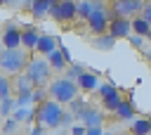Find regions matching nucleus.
I'll list each match as a JSON object with an SVG mask.
<instances>
[{
    "label": "nucleus",
    "mask_w": 151,
    "mask_h": 135,
    "mask_svg": "<svg viewBox=\"0 0 151 135\" xmlns=\"http://www.w3.org/2000/svg\"><path fill=\"white\" fill-rule=\"evenodd\" d=\"M142 7H144V0H111L109 2V12L111 17H137L142 14Z\"/></svg>",
    "instance_id": "6"
},
{
    "label": "nucleus",
    "mask_w": 151,
    "mask_h": 135,
    "mask_svg": "<svg viewBox=\"0 0 151 135\" xmlns=\"http://www.w3.org/2000/svg\"><path fill=\"white\" fill-rule=\"evenodd\" d=\"M2 50H5V47H2V43H0V54H2Z\"/></svg>",
    "instance_id": "41"
},
{
    "label": "nucleus",
    "mask_w": 151,
    "mask_h": 135,
    "mask_svg": "<svg viewBox=\"0 0 151 135\" xmlns=\"http://www.w3.org/2000/svg\"><path fill=\"white\" fill-rule=\"evenodd\" d=\"M50 2H57V0H50Z\"/></svg>",
    "instance_id": "42"
},
{
    "label": "nucleus",
    "mask_w": 151,
    "mask_h": 135,
    "mask_svg": "<svg viewBox=\"0 0 151 135\" xmlns=\"http://www.w3.org/2000/svg\"><path fill=\"white\" fill-rule=\"evenodd\" d=\"M80 123L87 126V128H94V126H104V111L94 104H87V109L83 111L80 116Z\"/></svg>",
    "instance_id": "10"
},
{
    "label": "nucleus",
    "mask_w": 151,
    "mask_h": 135,
    "mask_svg": "<svg viewBox=\"0 0 151 135\" xmlns=\"http://www.w3.org/2000/svg\"><path fill=\"white\" fill-rule=\"evenodd\" d=\"M109 33H111L116 40L130 38V33H132V19H127V17H111V21H109Z\"/></svg>",
    "instance_id": "8"
},
{
    "label": "nucleus",
    "mask_w": 151,
    "mask_h": 135,
    "mask_svg": "<svg viewBox=\"0 0 151 135\" xmlns=\"http://www.w3.org/2000/svg\"><path fill=\"white\" fill-rule=\"evenodd\" d=\"M87 104H90V102H85V99H80V97H76L73 102H68V109L73 111L76 121H80V116H83V111L87 109Z\"/></svg>",
    "instance_id": "24"
},
{
    "label": "nucleus",
    "mask_w": 151,
    "mask_h": 135,
    "mask_svg": "<svg viewBox=\"0 0 151 135\" xmlns=\"http://www.w3.org/2000/svg\"><path fill=\"white\" fill-rule=\"evenodd\" d=\"M83 71H87V69H85L83 64H78V62H73V64H68V66H66V78H71V81H76V78H78V76H80Z\"/></svg>",
    "instance_id": "27"
},
{
    "label": "nucleus",
    "mask_w": 151,
    "mask_h": 135,
    "mask_svg": "<svg viewBox=\"0 0 151 135\" xmlns=\"http://www.w3.org/2000/svg\"><path fill=\"white\" fill-rule=\"evenodd\" d=\"M50 7H52V2L50 0H33L31 5H28V9H31V17L33 19H45V17H50Z\"/></svg>",
    "instance_id": "16"
},
{
    "label": "nucleus",
    "mask_w": 151,
    "mask_h": 135,
    "mask_svg": "<svg viewBox=\"0 0 151 135\" xmlns=\"http://www.w3.org/2000/svg\"><path fill=\"white\" fill-rule=\"evenodd\" d=\"M61 116H64V104H59L52 97L35 107V121L45 128H61Z\"/></svg>",
    "instance_id": "3"
},
{
    "label": "nucleus",
    "mask_w": 151,
    "mask_h": 135,
    "mask_svg": "<svg viewBox=\"0 0 151 135\" xmlns=\"http://www.w3.org/2000/svg\"><path fill=\"white\" fill-rule=\"evenodd\" d=\"M47 92H50V97L57 99L59 104H68V102H73V99L78 97L80 88H78L76 81H71V78H66V76H57V78H52V81L47 83Z\"/></svg>",
    "instance_id": "2"
},
{
    "label": "nucleus",
    "mask_w": 151,
    "mask_h": 135,
    "mask_svg": "<svg viewBox=\"0 0 151 135\" xmlns=\"http://www.w3.org/2000/svg\"><path fill=\"white\" fill-rule=\"evenodd\" d=\"M134 114H137V109H134L132 97H130V99H120L118 109L113 111V116H116V118H120V121H132V118H134Z\"/></svg>",
    "instance_id": "15"
},
{
    "label": "nucleus",
    "mask_w": 151,
    "mask_h": 135,
    "mask_svg": "<svg viewBox=\"0 0 151 135\" xmlns=\"http://www.w3.org/2000/svg\"><path fill=\"white\" fill-rule=\"evenodd\" d=\"M139 52H142V54H144V57H146V59H149V62H151V50H146V47H142V50H139Z\"/></svg>",
    "instance_id": "38"
},
{
    "label": "nucleus",
    "mask_w": 151,
    "mask_h": 135,
    "mask_svg": "<svg viewBox=\"0 0 151 135\" xmlns=\"http://www.w3.org/2000/svg\"><path fill=\"white\" fill-rule=\"evenodd\" d=\"M14 107H17V102L12 99V97H7V99H0V116H12V111H14Z\"/></svg>",
    "instance_id": "28"
},
{
    "label": "nucleus",
    "mask_w": 151,
    "mask_h": 135,
    "mask_svg": "<svg viewBox=\"0 0 151 135\" xmlns=\"http://www.w3.org/2000/svg\"><path fill=\"white\" fill-rule=\"evenodd\" d=\"M144 40H146V38H144V36H137V33H130V38H127V43H130L134 50H142V47H144Z\"/></svg>",
    "instance_id": "30"
},
{
    "label": "nucleus",
    "mask_w": 151,
    "mask_h": 135,
    "mask_svg": "<svg viewBox=\"0 0 151 135\" xmlns=\"http://www.w3.org/2000/svg\"><path fill=\"white\" fill-rule=\"evenodd\" d=\"M113 90H116V85H113V83H99L97 95H99V97H106V95H109V92H113Z\"/></svg>",
    "instance_id": "31"
},
{
    "label": "nucleus",
    "mask_w": 151,
    "mask_h": 135,
    "mask_svg": "<svg viewBox=\"0 0 151 135\" xmlns=\"http://www.w3.org/2000/svg\"><path fill=\"white\" fill-rule=\"evenodd\" d=\"M33 0H14V5H19V7H28Z\"/></svg>",
    "instance_id": "37"
},
{
    "label": "nucleus",
    "mask_w": 151,
    "mask_h": 135,
    "mask_svg": "<svg viewBox=\"0 0 151 135\" xmlns=\"http://www.w3.org/2000/svg\"><path fill=\"white\" fill-rule=\"evenodd\" d=\"M149 133H151V118L149 116L130 121V135H149Z\"/></svg>",
    "instance_id": "18"
},
{
    "label": "nucleus",
    "mask_w": 151,
    "mask_h": 135,
    "mask_svg": "<svg viewBox=\"0 0 151 135\" xmlns=\"http://www.w3.org/2000/svg\"><path fill=\"white\" fill-rule=\"evenodd\" d=\"M2 5H14V0H0V7Z\"/></svg>",
    "instance_id": "39"
},
{
    "label": "nucleus",
    "mask_w": 151,
    "mask_h": 135,
    "mask_svg": "<svg viewBox=\"0 0 151 135\" xmlns=\"http://www.w3.org/2000/svg\"><path fill=\"white\" fill-rule=\"evenodd\" d=\"M132 33H137V36H149L151 33V24L142 17V14H137V17H132Z\"/></svg>",
    "instance_id": "22"
},
{
    "label": "nucleus",
    "mask_w": 151,
    "mask_h": 135,
    "mask_svg": "<svg viewBox=\"0 0 151 135\" xmlns=\"http://www.w3.org/2000/svg\"><path fill=\"white\" fill-rule=\"evenodd\" d=\"M12 118L19 121V123H31V121L35 118V109H33V107H14Z\"/></svg>",
    "instance_id": "21"
},
{
    "label": "nucleus",
    "mask_w": 151,
    "mask_h": 135,
    "mask_svg": "<svg viewBox=\"0 0 151 135\" xmlns=\"http://www.w3.org/2000/svg\"><path fill=\"white\" fill-rule=\"evenodd\" d=\"M50 17L57 24H71L78 17V0H57V2H52Z\"/></svg>",
    "instance_id": "5"
},
{
    "label": "nucleus",
    "mask_w": 151,
    "mask_h": 135,
    "mask_svg": "<svg viewBox=\"0 0 151 135\" xmlns=\"http://www.w3.org/2000/svg\"><path fill=\"white\" fill-rule=\"evenodd\" d=\"M92 12H94V0H78V17L80 19H87Z\"/></svg>",
    "instance_id": "25"
},
{
    "label": "nucleus",
    "mask_w": 151,
    "mask_h": 135,
    "mask_svg": "<svg viewBox=\"0 0 151 135\" xmlns=\"http://www.w3.org/2000/svg\"><path fill=\"white\" fill-rule=\"evenodd\" d=\"M33 85H45L50 83V76H52V66L47 62V57H31L28 64H26V71H24Z\"/></svg>",
    "instance_id": "4"
},
{
    "label": "nucleus",
    "mask_w": 151,
    "mask_h": 135,
    "mask_svg": "<svg viewBox=\"0 0 151 135\" xmlns=\"http://www.w3.org/2000/svg\"><path fill=\"white\" fill-rule=\"evenodd\" d=\"M76 83H78V88L85 90V92H97V88H99V73H94V71H83V73L76 78Z\"/></svg>",
    "instance_id": "12"
},
{
    "label": "nucleus",
    "mask_w": 151,
    "mask_h": 135,
    "mask_svg": "<svg viewBox=\"0 0 151 135\" xmlns=\"http://www.w3.org/2000/svg\"><path fill=\"white\" fill-rule=\"evenodd\" d=\"M85 21H87V28H90L94 36L106 33V31H109V21H111V12H109V7H106V5L94 7V12H92Z\"/></svg>",
    "instance_id": "7"
},
{
    "label": "nucleus",
    "mask_w": 151,
    "mask_h": 135,
    "mask_svg": "<svg viewBox=\"0 0 151 135\" xmlns=\"http://www.w3.org/2000/svg\"><path fill=\"white\" fill-rule=\"evenodd\" d=\"M47 62H50L52 71H57V73H59V71H64V69L68 66V62H66V57L61 54V50H59V47H57L54 52H50V54H47Z\"/></svg>",
    "instance_id": "19"
},
{
    "label": "nucleus",
    "mask_w": 151,
    "mask_h": 135,
    "mask_svg": "<svg viewBox=\"0 0 151 135\" xmlns=\"http://www.w3.org/2000/svg\"><path fill=\"white\" fill-rule=\"evenodd\" d=\"M0 43L2 47H21V28L14 24L5 26V31L0 33Z\"/></svg>",
    "instance_id": "9"
},
{
    "label": "nucleus",
    "mask_w": 151,
    "mask_h": 135,
    "mask_svg": "<svg viewBox=\"0 0 151 135\" xmlns=\"http://www.w3.org/2000/svg\"><path fill=\"white\" fill-rule=\"evenodd\" d=\"M85 135H104V128L101 126H94V128H87Z\"/></svg>",
    "instance_id": "36"
},
{
    "label": "nucleus",
    "mask_w": 151,
    "mask_h": 135,
    "mask_svg": "<svg viewBox=\"0 0 151 135\" xmlns=\"http://www.w3.org/2000/svg\"><path fill=\"white\" fill-rule=\"evenodd\" d=\"M116 38L106 31V33H99V36H94L92 38V47H97V50H104V52H109V50H113L116 47Z\"/></svg>",
    "instance_id": "17"
},
{
    "label": "nucleus",
    "mask_w": 151,
    "mask_h": 135,
    "mask_svg": "<svg viewBox=\"0 0 151 135\" xmlns=\"http://www.w3.org/2000/svg\"><path fill=\"white\" fill-rule=\"evenodd\" d=\"M73 121H76L73 111H71V109H64V116H61V126H73Z\"/></svg>",
    "instance_id": "32"
},
{
    "label": "nucleus",
    "mask_w": 151,
    "mask_h": 135,
    "mask_svg": "<svg viewBox=\"0 0 151 135\" xmlns=\"http://www.w3.org/2000/svg\"><path fill=\"white\" fill-rule=\"evenodd\" d=\"M57 47H59V38H57V36L40 33V38H38V45H35V52H38V54L47 57V54H50V52H54Z\"/></svg>",
    "instance_id": "11"
},
{
    "label": "nucleus",
    "mask_w": 151,
    "mask_h": 135,
    "mask_svg": "<svg viewBox=\"0 0 151 135\" xmlns=\"http://www.w3.org/2000/svg\"><path fill=\"white\" fill-rule=\"evenodd\" d=\"M142 17L151 24V0H144V7H142Z\"/></svg>",
    "instance_id": "33"
},
{
    "label": "nucleus",
    "mask_w": 151,
    "mask_h": 135,
    "mask_svg": "<svg viewBox=\"0 0 151 135\" xmlns=\"http://www.w3.org/2000/svg\"><path fill=\"white\" fill-rule=\"evenodd\" d=\"M146 40H149V43H151V33H149V36H146Z\"/></svg>",
    "instance_id": "40"
},
{
    "label": "nucleus",
    "mask_w": 151,
    "mask_h": 135,
    "mask_svg": "<svg viewBox=\"0 0 151 135\" xmlns=\"http://www.w3.org/2000/svg\"><path fill=\"white\" fill-rule=\"evenodd\" d=\"M149 135H151V133H149Z\"/></svg>",
    "instance_id": "43"
},
{
    "label": "nucleus",
    "mask_w": 151,
    "mask_h": 135,
    "mask_svg": "<svg viewBox=\"0 0 151 135\" xmlns=\"http://www.w3.org/2000/svg\"><path fill=\"white\" fill-rule=\"evenodd\" d=\"M38 38H40V33H38L35 26H21V47L24 50L33 52L35 45H38Z\"/></svg>",
    "instance_id": "14"
},
{
    "label": "nucleus",
    "mask_w": 151,
    "mask_h": 135,
    "mask_svg": "<svg viewBox=\"0 0 151 135\" xmlns=\"http://www.w3.org/2000/svg\"><path fill=\"white\" fill-rule=\"evenodd\" d=\"M120 99H123V95H120V90L116 88L113 92H109L106 97H101V107H104V111H116L118 109V104H120Z\"/></svg>",
    "instance_id": "20"
},
{
    "label": "nucleus",
    "mask_w": 151,
    "mask_h": 135,
    "mask_svg": "<svg viewBox=\"0 0 151 135\" xmlns=\"http://www.w3.org/2000/svg\"><path fill=\"white\" fill-rule=\"evenodd\" d=\"M33 88H35V85L31 83V78H28L26 73H17L14 81H12V95H14V97H19V95H31Z\"/></svg>",
    "instance_id": "13"
},
{
    "label": "nucleus",
    "mask_w": 151,
    "mask_h": 135,
    "mask_svg": "<svg viewBox=\"0 0 151 135\" xmlns=\"http://www.w3.org/2000/svg\"><path fill=\"white\" fill-rule=\"evenodd\" d=\"M45 99H50L47 85H35V88H33V92H31V102H33V104H42Z\"/></svg>",
    "instance_id": "23"
},
{
    "label": "nucleus",
    "mask_w": 151,
    "mask_h": 135,
    "mask_svg": "<svg viewBox=\"0 0 151 135\" xmlns=\"http://www.w3.org/2000/svg\"><path fill=\"white\" fill-rule=\"evenodd\" d=\"M17 128H19V121H14L12 116H7L5 126H2V133H5V135H12V133H17Z\"/></svg>",
    "instance_id": "29"
},
{
    "label": "nucleus",
    "mask_w": 151,
    "mask_h": 135,
    "mask_svg": "<svg viewBox=\"0 0 151 135\" xmlns=\"http://www.w3.org/2000/svg\"><path fill=\"white\" fill-rule=\"evenodd\" d=\"M28 59H31L28 50H24V47H5L2 54H0V71L7 73V76L24 73Z\"/></svg>",
    "instance_id": "1"
},
{
    "label": "nucleus",
    "mask_w": 151,
    "mask_h": 135,
    "mask_svg": "<svg viewBox=\"0 0 151 135\" xmlns=\"http://www.w3.org/2000/svg\"><path fill=\"white\" fill-rule=\"evenodd\" d=\"M45 130H47V128L38 123V126H33V128H31V133H28V135H45Z\"/></svg>",
    "instance_id": "35"
},
{
    "label": "nucleus",
    "mask_w": 151,
    "mask_h": 135,
    "mask_svg": "<svg viewBox=\"0 0 151 135\" xmlns=\"http://www.w3.org/2000/svg\"><path fill=\"white\" fill-rule=\"evenodd\" d=\"M85 133H87V126H83V123H78V126L73 123L71 126V135H85Z\"/></svg>",
    "instance_id": "34"
},
{
    "label": "nucleus",
    "mask_w": 151,
    "mask_h": 135,
    "mask_svg": "<svg viewBox=\"0 0 151 135\" xmlns=\"http://www.w3.org/2000/svg\"><path fill=\"white\" fill-rule=\"evenodd\" d=\"M12 97V81L7 73H0V99Z\"/></svg>",
    "instance_id": "26"
}]
</instances>
